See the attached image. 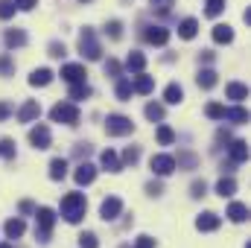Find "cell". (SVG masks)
<instances>
[{"label":"cell","instance_id":"obj_27","mask_svg":"<svg viewBox=\"0 0 251 248\" xmlns=\"http://www.w3.org/2000/svg\"><path fill=\"white\" fill-rule=\"evenodd\" d=\"M143 67H146V56L143 53H128V59H126V70L128 73H143Z\"/></svg>","mask_w":251,"mask_h":248},{"label":"cell","instance_id":"obj_33","mask_svg":"<svg viewBox=\"0 0 251 248\" xmlns=\"http://www.w3.org/2000/svg\"><path fill=\"white\" fill-rule=\"evenodd\" d=\"M146 117H149L152 123H161V120H164V105H161V102H149V105H146Z\"/></svg>","mask_w":251,"mask_h":248},{"label":"cell","instance_id":"obj_39","mask_svg":"<svg viewBox=\"0 0 251 248\" xmlns=\"http://www.w3.org/2000/svg\"><path fill=\"white\" fill-rule=\"evenodd\" d=\"M79 248H100L97 234H91V231H88V234H82V237H79Z\"/></svg>","mask_w":251,"mask_h":248},{"label":"cell","instance_id":"obj_11","mask_svg":"<svg viewBox=\"0 0 251 248\" xmlns=\"http://www.w3.org/2000/svg\"><path fill=\"white\" fill-rule=\"evenodd\" d=\"M85 64H62V79L67 85H76V82H85Z\"/></svg>","mask_w":251,"mask_h":248},{"label":"cell","instance_id":"obj_21","mask_svg":"<svg viewBox=\"0 0 251 248\" xmlns=\"http://www.w3.org/2000/svg\"><path fill=\"white\" fill-rule=\"evenodd\" d=\"M3 41H6V47H24L26 44V32L24 29H6Z\"/></svg>","mask_w":251,"mask_h":248},{"label":"cell","instance_id":"obj_1","mask_svg":"<svg viewBox=\"0 0 251 248\" xmlns=\"http://www.w3.org/2000/svg\"><path fill=\"white\" fill-rule=\"evenodd\" d=\"M85 210H88V201H85V196H82V193H67V196L62 198V216H64V222L79 225V222L85 219Z\"/></svg>","mask_w":251,"mask_h":248},{"label":"cell","instance_id":"obj_12","mask_svg":"<svg viewBox=\"0 0 251 248\" xmlns=\"http://www.w3.org/2000/svg\"><path fill=\"white\" fill-rule=\"evenodd\" d=\"M53 76H56V73H53L50 67H38V70L29 73V85H32V88H47V85L53 82Z\"/></svg>","mask_w":251,"mask_h":248},{"label":"cell","instance_id":"obj_42","mask_svg":"<svg viewBox=\"0 0 251 248\" xmlns=\"http://www.w3.org/2000/svg\"><path fill=\"white\" fill-rule=\"evenodd\" d=\"M134 248H155V240L146 237V234H140V237L134 240Z\"/></svg>","mask_w":251,"mask_h":248},{"label":"cell","instance_id":"obj_47","mask_svg":"<svg viewBox=\"0 0 251 248\" xmlns=\"http://www.w3.org/2000/svg\"><path fill=\"white\" fill-rule=\"evenodd\" d=\"M152 6H155L158 12H170V6H173V0H152Z\"/></svg>","mask_w":251,"mask_h":248},{"label":"cell","instance_id":"obj_3","mask_svg":"<svg viewBox=\"0 0 251 248\" xmlns=\"http://www.w3.org/2000/svg\"><path fill=\"white\" fill-rule=\"evenodd\" d=\"M53 225H56V210H50V207H38V210H35V234H38L41 243L50 240Z\"/></svg>","mask_w":251,"mask_h":248},{"label":"cell","instance_id":"obj_5","mask_svg":"<svg viewBox=\"0 0 251 248\" xmlns=\"http://www.w3.org/2000/svg\"><path fill=\"white\" fill-rule=\"evenodd\" d=\"M149 167H152V173L158 175V178H167V175H173L176 173V158L173 155H152V161H149Z\"/></svg>","mask_w":251,"mask_h":248},{"label":"cell","instance_id":"obj_30","mask_svg":"<svg viewBox=\"0 0 251 248\" xmlns=\"http://www.w3.org/2000/svg\"><path fill=\"white\" fill-rule=\"evenodd\" d=\"M114 94H117V99H128L134 91H131V79H126V76H117V88H114Z\"/></svg>","mask_w":251,"mask_h":248},{"label":"cell","instance_id":"obj_50","mask_svg":"<svg viewBox=\"0 0 251 248\" xmlns=\"http://www.w3.org/2000/svg\"><path fill=\"white\" fill-rule=\"evenodd\" d=\"M21 210H24V213H32L35 207H32V201H21Z\"/></svg>","mask_w":251,"mask_h":248},{"label":"cell","instance_id":"obj_32","mask_svg":"<svg viewBox=\"0 0 251 248\" xmlns=\"http://www.w3.org/2000/svg\"><path fill=\"white\" fill-rule=\"evenodd\" d=\"M155 137H158V143H161V146H170V143H176V131H173L170 125H158Z\"/></svg>","mask_w":251,"mask_h":248},{"label":"cell","instance_id":"obj_17","mask_svg":"<svg viewBox=\"0 0 251 248\" xmlns=\"http://www.w3.org/2000/svg\"><path fill=\"white\" fill-rule=\"evenodd\" d=\"M100 164H102V170H108V173H120V170H123V164H120V158H117L114 149H105V152L100 155Z\"/></svg>","mask_w":251,"mask_h":248},{"label":"cell","instance_id":"obj_18","mask_svg":"<svg viewBox=\"0 0 251 248\" xmlns=\"http://www.w3.org/2000/svg\"><path fill=\"white\" fill-rule=\"evenodd\" d=\"M3 231H6V240H21L24 237V231H26V225H24V219H9L6 225H3Z\"/></svg>","mask_w":251,"mask_h":248},{"label":"cell","instance_id":"obj_24","mask_svg":"<svg viewBox=\"0 0 251 248\" xmlns=\"http://www.w3.org/2000/svg\"><path fill=\"white\" fill-rule=\"evenodd\" d=\"M181 99H184V91H181V85H178V82L167 85V91H164V102H170V105H178Z\"/></svg>","mask_w":251,"mask_h":248},{"label":"cell","instance_id":"obj_4","mask_svg":"<svg viewBox=\"0 0 251 248\" xmlns=\"http://www.w3.org/2000/svg\"><path fill=\"white\" fill-rule=\"evenodd\" d=\"M50 120L53 123H64V125H76L79 123V108L76 102H59L50 108Z\"/></svg>","mask_w":251,"mask_h":248},{"label":"cell","instance_id":"obj_52","mask_svg":"<svg viewBox=\"0 0 251 248\" xmlns=\"http://www.w3.org/2000/svg\"><path fill=\"white\" fill-rule=\"evenodd\" d=\"M82 3H88V0H82Z\"/></svg>","mask_w":251,"mask_h":248},{"label":"cell","instance_id":"obj_34","mask_svg":"<svg viewBox=\"0 0 251 248\" xmlns=\"http://www.w3.org/2000/svg\"><path fill=\"white\" fill-rule=\"evenodd\" d=\"M222 9H225V0H207L204 15H207V18H219V15H222Z\"/></svg>","mask_w":251,"mask_h":248},{"label":"cell","instance_id":"obj_23","mask_svg":"<svg viewBox=\"0 0 251 248\" xmlns=\"http://www.w3.org/2000/svg\"><path fill=\"white\" fill-rule=\"evenodd\" d=\"M225 94H228V99H234V102H243V99L249 97V88H246L243 82H231V85L225 88Z\"/></svg>","mask_w":251,"mask_h":248},{"label":"cell","instance_id":"obj_14","mask_svg":"<svg viewBox=\"0 0 251 248\" xmlns=\"http://www.w3.org/2000/svg\"><path fill=\"white\" fill-rule=\"evenodd\" d=\"M219 225H222V219H219V216H216L213 210H207V213H201V216L196 219V228H199V231H204V234H210V231H216Z\"/></svg>","mask_w":251,"mask_h":248},{"label":"cell","instance_id":"obj_44","mask_svg":"<svg viewBox=\"0 0 251 248\" xmlns=\"http://www.w3.org/2000/svg\"><path fill=\"white\" fill-rule=\"evenodd\" d=\"M12 114H15V105L3 99V102H0V120H6V117H12Z\"/></svg>","mask_w":251,"mask_h":248},{"label":"cell","instance_id":"obj_8","mask_svg":"<svg viewBox=\"0 0 251 248\" xmlns=\"http://www.w3.org/2000/svg\"><path fill=\"white\" fill-rule=\"evenodd\" d=\"M50 140H53V137H50V128L44 123H38V125L29 128V143H32L35 149H50Z\"/></svg>","mask_w":251,"mask_h":248},{"label":"cell","instance_id":"obj_15","mask_svg":"<svg viewBox=\"0 0 251 248\" xmlns=\"http://www.w3.org/2000/svg\"><path fill=\"white\" fill-rule=\"evenodd\" d=\"M152 88H155V79H152V76H146V73H137V76H134V82H131V91H134V94H140V97L152 94Z\"/></svg>","mask_w":251,"mask_h":248},{"label":"cell","instance_id":"obj_13","mask_svg":"<svg viewBox=\"0 0 251 248\" xmlns=\"http://www.w3.org/2000/svg\"><path fill=\"white\" fill-rule=\"evenodd\" d=\"M38 114H41V105H38L35 99H26V102L21 105V111H18V120H21V123H32V120H38Z\"/></svg>","mask_w":251,"mask_h":248},{"label":"cell","instance_id":"obj_49","mask_svg":"<svg viewBox=\"0 0 251 248\" xmlns=\"http://www.w3.org/2000/svg\"><path fill=\"white\" fill-rule=\"evenodd\" d=\"M146 193H149V196H161V184H158V181H149V184H146Z\"/></svg>","mask_w":251,"mask_h":248},{"label":"cell","instance_id":"obj_20","mask_svg":"<svg viewBox=\"0 0 251 248\" xmlns=\"http://www.w3.org/2000/svg\"><path fill=\"white\" fill-rule=\"evenodd\" d=\"M196 32H199V21H196V18H184V21L178 24V35H181L184 41L196 38Z\"/></svg>","mask_w":251,"mask_h":248},{"label":"cell","instance_id":"obj_46","mask_svg":"<svg viewBox=\"0 0 251 248\" xmlns=\"http://www.w3.org/2000/svg\"><path fill=\"white\" fill-rule=\"evenodd\" d=\"M190 190H193V196H196V198H201V196H204V190H207V184H204V181H193Z\"/></svg>","mask_w":251,"mask_h":248},{"label":"cell","instance_id":"obj_45","mask_svg":"<svg viewBox=\"0 0 251 248\" xmlns=\"http://www.w3.org/2000/svg\"><path fill=\"white\" fill-rule=\"evenodd\" d=\"M50 56H53V59H64V44L53 41V44H50Z\"/></svg>","mask_w":251,"mask_h":248},{"label":"cell","instance_id":"obj_40","mask_svg":"<svg viewBox=\"0 0 251 248\" xmlns=\"http://www.w3.org/2000/svg\"><path fill=\"white\" fill-rule=\"evenodd\" d=\"M105 32H108L111 38H120V35H123V24H120V21H111V24L105 26Z\"/></svg>","mask_w":251,"mask_h":248},{"label":"cell","instance_id":"obj_7","mask_svg":"<svg viewBox=\"0 0 251 248\" xmlns=\"http://www.w3.org/2000/svg\"><path fill=\"white\" fill-rule=\"evenodd\" d=\"M120 213H123V201H120L117 196H108V198H102V204H100V216H102L105 222H114Z\"/></svg>","mask_w":251,"mask_h":248},{"label":"cell","instance_id":"obj_16","mask_svg":"<svg viewBox=\"0 0 251 248\" xmlns=\"http://www.w3.org/2000/svg\"><path fill=\"white\" fill-rule=\"evenodd\" d=\"M228 155H231V161H234V164H243V161H249V143H246V140H231V146H228Z\"/></svg>","mask_w":251,"mask_h":248},{"label":"cell","instance_id":"obj_19","mask_svg":"<svg viewBox=\"0 0 251 248\" xmlns=\"http://www.w3.org/2000/svg\"><path fill=\"white\" fill-rule=\"evenodd\" d=\"M213 41H216V44H231V41H234V29H231L228 24H216V26H213Z\"/></svg>","mask_w":251,"mask_h":248},{"label":"cell","instance_id":"obj_35","mask_svg":"<svg viewBox=\"0 0 251 248\" xmlns=\"http://www.w3.org/2000/svg\"><path fill=\"white\" fill-rule=\"evenodd\" d=\"M204 114H207L210 120H222V114H225V105H222V102H207Z\"/></svg>","mask_w":251,"mask_h":248},{"label":"cell","instance_id":"obj_31","mask_svg":"<svg viewBox=\"0 0 251 248\" xmlns=\"http://www.w3.org/2000/svg\"><path fill=\"white\" fill-rule=\"evenodd\" d=\"M91 97V88H88V82H76V85H70V99L73 102H79V99H88Z\"/></svg>","mask_w":251,"mask_h":248},{"label":"cell","instance_id":"obj_41","mask_svg":"<svg viewBox=\"0 0 251 248\" xmlns=\"http://www.w3.org/2000/svg\"><path fill=\"white\" fill-rule=\"evenodd\" d=\"M15 3V9H21V12H32L35 6H38V0H12Z\"/></svg>","mask_w":251,"mask_h":248},{"label":"cell","instance_id":"obj_48","mask_svg":"<svg viewBox=\"0 0 251 248\" xmlns=\"http://www.w3.org/2000/svg\"><path fill=\"white\" fill-rule=\"evenodd\" d=\"M0 73H3V76H9V73H12V62H9L6 56H0Z\"/></svg>","mask_w":251,"mask_h":248},{"label":"cell","instance_id":"obj_36","mask_svg":"<svg viewBox=\"0 0 251 248\" xmlns=\"http://www.w3.org/2000/svg\"><path fill=\"white\" fill-rule=\"evenodd\" d=\"M0 158H15V140H9V137H3L0 140Z\"/></svg>","mask_w":251,"mask_h":248},{"label":"cell","instance_id":"obj_22","mask_svg":"<svg viewBox=\"0 0 251 248\" xmlns=\"http://www.w3.org/2000/svg\"><path fill=\"white\" fill-rule=\"evenodd\" d=\"M196 82H199V88H204V91H210L219 79H216V70H210V67H204V70H199V76H196Z\"/></svg>","mask_w":251,"mask_h":248},{"label":"cell","instance_id":"obj_29","mask_svg":"<svg viewBox=\"0 0 251 248\" xmlns=\"http://www.w3.org/2000/svg\"><path fill=\"white\" fill-rule=\"evenodd\" d=\"M216 193H219L222 198H231V196L237 193V181H234V178H219V181H216Z\"/></svg>","mask_w":251,"mask_h":248},{"label":"cell","instance_id":"obj_38","mask_svg":"<svg viewBox=\"0 0 251 248\" xmlns=\"http://www.w3.org/2000/svg\"><path fill=\"white\" fill-rule=\"evenodd\" d=\"M15 15V3L12 0H0V21H9Z\"/></svg>","mask_w":251,"mask_h":248},{"label":"cell","instance_id":"obj_2","mask_svg":"<svg viewBox=\"0 0 251 248\" xmlns=\"http://www.w3.org/2000/svg\"><path fill=\"white\" fill-rule=\"evenodd\" d=\"M79 50H82V56H85L88 62H100V59H102V47H100L94 29L85 26V29L79 32Z\"/></svg>","mask_w":251,"mask_h":248},{"label":"cell","instance_id":"obj_43","mask_svg":"<svg viewBox=\"0 0 251 248\" xmlns=\"http://www.w3.org/2000/svg\"><path fill=\"white\" fill-rule=\"evenodd\" d=\"M120 70H123V67H120V62H114V59H108V62H105V73H111L114 79L120 76Z\"/></svg>","mask_w":251,"mask_h":248},{"label":"cell","instance_id":"obj_26","mask_svg":"<svg viewBox=\"0 0 251 248\" xmlns=\"http://www.w3.org/2000/svg\"><path fill=\"white\" fill-rule=\"evenodd\" d=\"M228 219H231V222H237V225H240V222H246V219H249V207H246L243 201H234V204L228 207Z\"/></svg>","mask_w":251,"mask_h":248},{"label":"cell","instance_id":"obj_10","mask_svg":"<svg viewBox=\"0 0 251 248\" xmlns=\"http://www.w3.org/2000/svg\"><path fill=\"white\" fill-rule=\"evenodd\" d=\"M143 38H146V44H155V47H164V44L170 41V29H167V26H146V32H143Z\"/></svg>","mask_w":251,"mask_h":248},{"label":"cell","instance_id":"obj_28","mask_svg":"<svg viewBox=\"0 0 251 248\" xmlns=\"http://www.w3.org/2000/svg\"><path fill=\"white\" fill-rule=\"evenodd\" d=\"M64 175H67V161L64 158H53L50 161V178L53 181H62Z\"/></svg>","mask_w":251,"mask_h":248},{"label":"cell","instance_id":"obj_6","mask_svg":"<svg viewBox=\"0 0 251 248\" xmlns=\"http://www.w3.org/2000/svg\"><path fill=\"white\" fill-rule=\"evenodd\" d=\"M105 128H108V134H114V137H123V134H131V131H134V123H131L128 117H123V114H108Z\"/></svg>","mask_w":251,"mask_h":248},{"label":"cell","instance_id":"obj_25","mask_svg":"<svg viewBox=\"0 0 251 248\" xmlns=\"http://www.w3.org/2000/svg\"><path fill=\"white\" fill-rule=\"evenodd\" d=\"M222 120H225V123H246V120H249V111L240 108V105H234V108H225Z\"/></svg>","mask_w":251,"mask_h":248},{"label":"cell","instance_id":"obj_9","mask_svg":"<svg viewBox=\"0 0 251 248\" xmlns=\"http://www.w3.org/2000/svg\"><path fill=\"white\" fill-rule=\"evenodd\" d=\"M73 178H76V184H79V187L94 184V178H97V167H94V164H88V161H82V164L76 167Z\"/></svg>","mask_w":251,"mask_h":248},{"label":"cell","instance_id":"obj_37","mask_svg":"<svg viewBox=\"0 0 251 248\" xmlns=\"http://www.w3.org/2000/svg\"><path fill=\"white\" fill-rule=\"evenodd\" d=\"M137 158H140V149L137 146H128L123 152V158H120V164H137Z\"/></svg>","mask_w":251,"mask_h":248},{"label":"cell","instance_id":"obj_51","mask_svg":"<svg viewBox=\"0 0 251 248\" xmlns=\"http://www.w3.org/2000/svg\"><path fill=\"white\" fill-rule=\"evenodd\" d=\"M0 248H12V243H0Z\"/></svg>","mask_w":251,"mask_h":248}]
</instances>
